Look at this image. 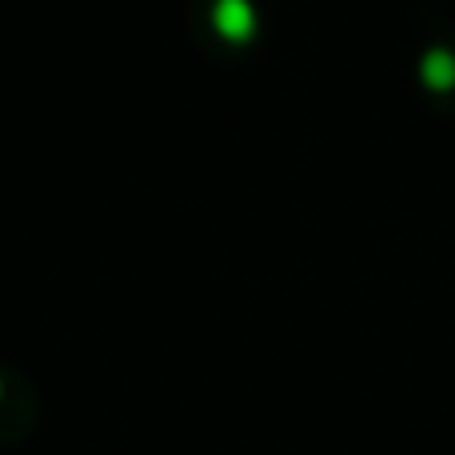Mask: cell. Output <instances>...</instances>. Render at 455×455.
Masks as SVG:
<instances>
[{
    "label": "cell",
    "instance_id": "6da1fadb",
    "mask_svg": "<svg viewBox=\"0 0 455 455\" xmlns=\"http://www.w3.org/2000/svg\"><path fill=\"white\" fill-rule=\"evenodd\" d=\"M216 28L224 32L228 40H243V36H251V8L243 4V0H220L216 4Z\"/></svg>",
    "mask_w": 455,
    "mask_h": 455
}]
</instances>
